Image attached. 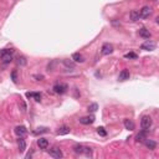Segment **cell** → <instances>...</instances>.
Returning <instances> with one entry per match:
<instances>
[{"label":"cell","mask_w":159,"mask_h":159,"mask_svg":"<svg viewBox=\"0 0 159 159\" xmlns=\"http://www.w3.org/2000/svg\"><path fill=\"white\" fill-rule=\"evenodd\" d=\"M83 148H85V147H82L81 144H76L73 147V150H75V153L81 154V153H83Z\"/></svg>","instance_id":"cell-20"},{"label":"cell","mask_w":159,"mask_h":159,"mask_svg":"<svg viewBox=\"0 0 159 159\" xmlns=\"http://www.w3.org/2000/svg\"><path fill=\"white\" fill-rule=\"evenodd\" d=\"M97 133L100 135H102V137H106V135H107V132H106V129L103 127H98L97 128Z\"/></svg>","instance_id":"cell-21"},{"label":"cell","mask_w":159,"mask_h":159,"mask_svg":"<svg viewBox=\"0 0 159 159\" xmlns=\"http://www.w3.org/2000/svg\"><path fill=\"white\" fill-rule=\"evenodd\" d=\"M18 63H19L20 66H25V65H26V59H25V57H22V56H21V57H19Z\"/></svg>","instance_id":"cell-23"},{"label":"cell","mask_w":159,"mask_h":159,"mask_svg":"<svg viewBox=\"0 0 159 159\" xmlns=\"http://www.w3.org/2000/svg\"><path fill=\"white\" fill-rule=\"evenodd\" d=\"M34 98H35V101L40 102L41 101V94L40 93H34Z\"/></svg>","instance_id":"cell-25"},{"label":"cell","mask_w":159,"mask_h":159,"mask_svg":"<svg viewBox=\"0 0 159 159\" xmlns=\"http://www.w3.org/2000/svg\"><path fill=\"white\" fill-rule=\"evenodd\" d=\"M11 78H13L14 82H16V72H15V71H14L13 73H11Z\"/></svg>","instance_id":"cell-27"},{"label":"cell","mask_w":159,"mask_h":159,"mask_svg":"<svg viewBox=\"0 0 159 159\" xmlns=\"http://www.w3.org/2000/svg\"><path fill=\"white\" fill-rule=\"evenodd\" d=\"M26 97H28V98L34 97V92H28V93H26Z\"/></svg>","instance_id":"cell-28"},{"label":"cell","mask_w":159,"mask_h":159,"mask_svg":"<svg viewBox=\"0 0 159 159\" xmlns=\"http://www.w3.org/2000/svg\"><path fill=\"white\" fill-rule=\"evenodd\" d=\"M146 139H147V137H146V131H143L139 134H137V142L142 143V142H144Z\"/></svg>","instance_id":"cell-19"},{"label":"cell","mask_w":159,"mask_h":159,"mask_svg":"<svg viewBox=\"0 0 159 159\" xmlns=\"http://www.w3.org/2000/svg\"><path fill=\"white\" fill-rule=\"evenodd\" d=\"M97 108H98L97 103H92V104H90V106H88V111H90V112H96V111H97Z\"/></svg>","instance_id":"cell-22"},{"label":"cell","mask_w":159,"mask_h":159,"mask_svg":"<svg viewBox=\"0 0 159 159\" xmlns=\"http://www.w3.org/2000/svg\"><path fill=\"white\" fill-rule=\"evenodd\" d=\"M129 18H131V20L132 21H137V20H139V11H137V10H132L131 11V14H129Z\"/></svg>","instance_id":"cell-18"},{"label":"cell","mask_w":159,"mask_h":159,"mask_svg":"<svg viewBox=\"0 0 159 159\" xmlns=\"http://www.w3.org/2000/svg\"><path fill=\"white\" fill-rule=\"evenodd\" d=\"M152 123H153L152 117H149V116H144V117L142 118V121H141V127H142V129L147 132L150 127H152Z\"/></svg>","instance_id":"cell-2"},{"label":"cell","mask_w":159,"mask_h":159,"mask_svg":"<svg viewBox=\"0 0 159 159\" xmlns=\"http://www.w3.org/2000/svg\"><path fill=\"white\" fill-rule=\"evenodd\" d=\"M70 132H71V128H70V127L62 126L61 128H59V129H57L56 134H57V135H66V134H69Z\"/></svg>","instance_id":"cell-11"},{"label":"cell","mask_w":159,"mask_h":159,"mask_svg":"<svg viewBox=\"0 0 159 159\" xmlns=\"http://www.w3.org/2000/svg\"><path fill=\"white\" fill-rule=\"evenodd\" d=\"M83 153H86L87 156H91V148H83Z\"/></svg>","instance_id":"cell-26"},{"label":"cell","mask_w":159,"mask_h":159,"mask_svg":"<svg viewBox=\"0 0 159 159\" xmlns=\"http://www.w3.org/2000/svg\"><path fill=\"white\" fill-rule=\"evenodd\" d=\"M54 91L56 93H60V94L65 93L67 91V85L66 83H57V85L54 86Z\"/></svg>","instance_id":"cell-6"},{"label":"cell","mask_w":159,"mask_h":159,"mask_svg":"<svg viewBox=\"0 0 159 159\" xmlns=\"http://www.w3.org/2000/svg\"><path fill=\"white\" fill-rule=\"evenodd\" d=\"M156 46H157V45L154 44L153 41L148 40V41H146V42L142 45L141 49H142V50H146V51H153V50H156Z\"/></svg>","instance_id":"cell-5"},{"label":"cell","mask_w":159,"mask_h":159,"mask_svg":"<svg viewBox=\"0 0 159 159\" xmlns=\"http://www.w3.org/2000/svg\"><path fill=\"white\" fill-rule=\"evenodd\" d=\"M80 123L81 124H92L94 122V116H87V117H82L80 118Z\"/></svg>","instance_id":"cell-8"},{"label":"cell","mask_w":159,"mask_h":159,"mask_svg":"<svg viewBox=\"0 0 159 159\" xmlns=\"http://www.w3.org/2000/svg\"><path fill=\"white\" fill-rule=\"evenodd\" d=\"M124 127H126V129L128 131H133L135 126H134V123H133V121H131V119H124Z\"/></svg>","instance_id":"cell-15"},{"label":"cell","mask_w":159,"mask_h":159,"mask_svg":"<svg viewBox=\"0 0 159 159\" xmlns=\"http://www.w3.org/2000/svg\"><path fill=\"white\" fill-rule=\"evenodd\" d=\"M0 57H1L4 63H9L13 60V50H3L0 52Z\"/></svg>","instance_id":"cell-1"},{"label":"cell","mask_w":159,"mask_h":159,"mask_svg":"<svg viewBox=\"0 0 159 159\" xmlns=\"http://www.w3.org/2000/svg\"><path fill=\"white\" fill-rule=\"evenodd\" d=\"M50 156L52 158H56V159H60V158H62L63 157V153H62V150L57 148V147H54L52 149H50Z\"/></svg>","instance_id":"cell-4"},{"label":"cell","mask_w":159,"mask_h":159,"mask_svg":"<svg viewBox=\"0 0 159 159\" xmlns=\"http://www.w3.org/2000/svg\"><path fill=\"white\" fill-rule=\"evenodd\" d=\"M129 76H131L129 71H128V70H122V71H121V73H119V76H118V80L121 82H123V81L129 80Z\"/></svg>","instance_id":"cell-10"},{"label":"cell","mask_w":159,"mask_h":159,"mask_svg":"<svg viewBox=\"0 0 159 159\" xmlns=\"http://www.w3.org/2000/svg\"><path fill=\"white\" fill-rule=\"evenodd\" d=\"M101 52L103 55H111L112 52H113V46L111 44H108V42H106L102 45V49H101Z\"/></svg>","instance_id":"cell-7"},{"label":"cell","mask_w":159,"mask_h":159,"mask_svg":"<svg viewBox=\"0 0 159 159\" xmlns=\"http://www.w3.org/2000/svg\"><path fill=\"white\" fill-rule=\"evenodd\" d=\"M37 146L40 147V149H47L49 141L46 138H39V139H37Z\"/></svg>","instance_id":"cell-12"},{"label":"cell","mask_w":159,"mask_h":159,"mask_svg":"<svg viewBox=\"0 0 159 159\" xmlns=\"http://www.w3.org/2000/svg\"><path fill=\"white\" fill-rule=\"evenodd\" d=\"M146 146L148 147L150 150H154V149L157 148V143L154 142L153 139H147V141H146Z\"/></svg>","instance_id":"cell-17"},{"label":"cell","mask_w":159,"mask_h":159,"mask_svg":"<svg viewBox=\"0 0 159 159\" xmlns=\"http://www.w3.org/2000/svg\"><path fill=\"white\" fill-rule=\"evenodd\" d=\"M21 107H22V111H25V109H26V106H25L24 102H21Z\"/></svg>","instance_id":"cell-29"},{"label":"cell","mask_w":159,"mask_h":159,"mask_svg":"<svg viewBox=\"0 0 159 159\" xmlns=\"http://www.w3.org/2000/svg\"><path fill=\"white\" fill-rule=\"evenodd\" d=\"M152 15V7L149 6H143L141 10H139V16L143 19H147Z\"/></svg>","instance_id":"cell-3"},{"label":"cell","mask_w":159,"mask_h":159,"mask_svg":"<svg viewBox=\"0 0 159 159\" xmlns=\"http://www.w3.org/2000/svg\"><path fill=\"white\" fill-rule=\"evenodd\" d=\"M139 36L143 37V39H149L150 36H152V34L149 32V30H147L146 28H142L141 30H139Z\"/></svg>","instance_id":"cell-13"},{"label":"cell","mask_w":159,"mask_h":159,"mask_svg":"<svg viewBox=\"0 0 159 159\" xmlns=\"http://www.w3.org/2000/svg\"><path fill=\"white\" fill-rule=\"evenodd\" d=\"M15 133H16L18 137H25L26 133H28V131H26V128L24 126H18L15 128Z\"/></svg>","instance_id":"cell-9"},{"label":"cell","mask_w":159,"mask_h":159,"mask_svg":"<svg viewBox=\"0 0 159 159\" xmlns=\"http://www.w3.org/2000/svg\"><path fill=\"white\" fill-rule=\"evenodd\" d=\"M124 57L126 59H137V55H135L134 52H128V54L124 55Z\"/></svg>","instance_id":"cell-24"},{"label":"cell","mask_w":159,"mask_h":159,"mask_svg":"<svg viewBox=\"0 0 159 159\" xmlns=\"http://www.w3.org/2000/svg\"><path fill=\"white\" fill-rule=\"evenodd\" d=\"M72 60H73L75 62H83V61H85L83 56L80 54V52H75V54L72 55Z\"/></svg>","instance_id":"cell-16"},{"label":"cell","mask_w":159,"mask_h":159,"mask_svg":"<svg viewBox=\"0 0 159 159\" xmlns=\"http://www.w3.org/2000/svg\"><path fill=\"white\" fill-rule=\"evenodd\" d=\"M18 146H19V152H20V153L25 152V149H26V143H25L24 139H22V137H19V139H18Z\"/></svg>","instance_id":"cell-14"}]
</instances>
